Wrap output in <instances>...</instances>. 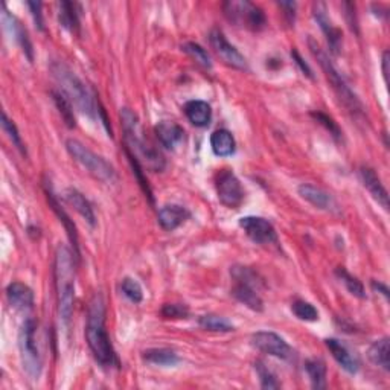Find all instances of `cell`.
I'll return each mask as SVG.
<instances>
[{"instance_id": "30", "label": "cell", "mask_w": 390, "mask_h": 390, "mask_svg": "<svg viewBox=\"0 0 390 390\" xmlns=\"http://www.w3.org/2000/svg\"><path fill=\"white\" fill-rule=\"evenodd\" d=\"M200 327L204 328L206 331H213V333H230L234 331V325L224 317L213 316V314H207V316H202L198 319Z\"/></svg>"}, {"instance_id": "14", "label": "cell", "mask_w": 390, "mask_h": 390, "mask_svg": "<svg viewBox=\"0 0 390 390\" xmlns=\"http://www.w3.org/2000/svg\"><path fill=\"white\" fill-rule=\"evenodd\" d=\"M2 22L5 24V28L8 29V32H10V34L14 37L15 43L22 47L23 54L28 57V60L29 61L34 60V49H32V43L28 36V31L24 29V27L20 23V20L15 17V15L10 14V11L6 10L5 5H3V13H2Z\"/></svg>"}, {"instance_id": "23", "label": "cell", "mask_w": 390, "mask_h": 390, "mask_svg": "<svg viewBox=\"0 0 390 390\" xmlns=\"http://www.w3.org/2000/svg\"><path fill=\"white\" fill-rule=\"evenodd\" d=\"M64 200H66V203L70 204L73 209L77 211L81 215V217L90 224V226L95 227L96 217H95L93 207H92V204H90V202L87 200V198L80 193L78 189H73V188L66 189Z\"/></svg>"}, {"instance_id": "19", "label": "cell", "mask_w": 390, "mask_h": 390, "mask_svg": "<svg viewBox=\"0 0 390 390\" xmlns=\"http://www.w3.org/2000/svg\"><path fill=\"white\" fill-rule=\"evenodd\" d=\"M232 296H234L239 303L246 305L252 311L261 313L264 311V301L260 294V288L246 282H235V287L232 288Z\"/></svg>"}, {"instance_id": "45", "label": "cell", "mask_w": 390, "mask_h": 390, "mask_svg": "<svg viewBox=\"0 0 390 390\" xmlns=\"http://www.w3.org/2000/svg\"><path fill=\"white\" fill-rule=\"evenodd\" d=\"M372 288L375 290V292L383 294L386 299H389V288L384 284H381V282H377V280H372Z\"/></svg>"}, {"instance_id": "37", "label": "cell", "mask_w": 390, "mask_h": 390, "mask_svg": "<svg viewBox=\"0 0 390 390\" xmlns=\"http://www.w3.org/2000/svg\"><path fill=\"white\" fill-rule=\"evenodd\" d=\"M255 369H256V373H258V377H260L262 389H279L280 387V383L276 380L275 373H273L267 366H265L262 361H256Z\"/></svg>"}, {"instance_id": "2", "label": "cell", "mask_w": 390, "mask_h": 390, "mask_svg": "<svg viewBox=\"0 0 390 390\" xmlns=\"http://www.w3.org/2000/svg\"><path fill=\"white\" fill-rule=\"evenodd\" d=\"M121 122L123 128V142H126V153L131 154L135 159L153 172H162L167 167L165 157L159 149H156L144 136V130L140 127L136 113L130 109L121 110Z\"/></svg>"}, {"instance_id": "33", "label": "cell", "mask_w": 390, "mask_h": 390, "mask_svg": "<svg viewBox=\"0 0 390 390\" xmlns=\"http://www.w3.org/2000/svg\"><path fill=\"white\" fill-rule=\"evenodd\" d=\"M181 49H183V52L188 54L193 60L197 63V64H200L202 68L204 69H212V61H211V57L209 54H207L206 49H203L200 45H197V43H193V41H189V43H185L183 46H181Z\"/></svg>"}, {"instance_id": "8", "label": "cell", "mask_w": 390, "mask_h": 390, "mask_svg": "<svg viewBox=\"0 0 390 390\" xmlns=\"http://www.w3.org/2000/svg\"><path fill=\"white\" fill-rule=\"evenodd\" d=\"M223 11L229 22L248 31L258 32L267 27V17H265L264 11L260 6L247 2V0H229V2H224Z\"/></svg>"}, {"instance_id": "5", "label": "cell", "mask_w": 390, "mask_h": 390, "mask_svg": "<svg viewBox=\"0 0 390 390\" xmlns=\"http://www.w3.org/2000/svg\"><path fill=\"white\" fill-rule=\"evenodd\" d=\"M308 46H310V51H311L313 57L316 58L322 70L325 72L327 78L331 82V86H333L334 92L337 93L340 101L343 103V105L354 116H363L364 109H363L361 101L359 99V96L354 93V90L350 87V84H347L343 75L338 72V69L336 68L334 63L331 61V58L328 57V54L323 51L322 46L313 37L308 38Z\"/></svg>"}, {"instance_id": "42", "label": "cell", "mask_w": 390, "mask_h": 390, "mask_svg": "<svg viewBox=\"0 0 390 390\" xmlns=\"http://www.w3.org/2000/svg\"><path fill=\"white\" fill-rule=\"evenodd\" d=\"M296 2H279V8L284 10V15L288 24H293L296 20Z\"/></svg>"}, {"instance_id": "29", "label": "cell", "mask_w": 390, "mask_h": 390, "mask_svg": "<svg viewBox=\"0 0 390 390\" xmlns=\"http://www.w3.org/2000/svg\"><path fill=\"white\" fill-rule=\"evenodd\" d=\"M368 357L369 360L375 364V366L381 368L383 370H389L390 369V361H389V338L383 337L373 342L372 346L369 347L368 351Z\"/></svg>"}, {"instance_id": "35", "label": "cell", "mask_w": 390, "mask_h": 390, "mask_svg": "<svg viewBox=\"0 0 390 390\" xmlns=\"http://www.w3.org/2000/svg\"><path fill=\"white\" fill-rule=\"evenodd\" d=\"M2 127H3V131L8 135V137H10L13 145L17 148L23 156H27V148H24V145H23V140H22V136L19 135V130H17V127H15V123L8 118L6 113H2Z\"/></svg>"}, {"instance_id": "31", "label": "cell", "mask_w": 390, "mask_h": 390, "mask_svg": "<svg viewBox=\"0 0 390 390\" xmlns=\"http://www.w3.org/2000/svg\"><path fill=\"white\" fill-rule=\"evenodd\" d=\"M52 98H54L57 109H58V112H60L66 126H68L69 128H73L75 127V114H73V105L70 104L69 99L66 98L61 92H57V90H54L52 92Z\"/></svg>"}, {"instance_id": "39", "label": "cell", "mask_w": 390, "mask_h": 390, "mask_svg": "<svg viewBox=\"0 0 390 390\" xmlns=\"http://www.w3.org/2000/svg\"><path fill=\"white\" fill-rule=\"evenodd\" d=\"M160 313L165 319H188L189 308L181 303H167Z\"/></svg>"}, {"instance_id": "11", "label": "cell", "mask_w": 390, "mask_h": 390, "mask_svg": "<svg viewBox=\"0 0 390 390\" xmlns=\"http://www.w3.org/2000/svg\"><path fill=\"white\" fill-rule=\"evenodd\" d=\"M239 226L246 232V235L253 243L261 246H278L279 238L273 224L262 217H243L239 220Z\"/></svg>"}, {"instance_id": "10", "label": "cell", "mask_w": 390, "mask_h": 390, "mask_svg": "<svg viewBox=\"0 0 390 390\" xmlns=\"http://www.w3.org/2000/svg\"><path fill=\"white\" fill-rule=\"evenodd\" d=\"M252 345L258 351L276 357L280 360H292L294 357L292 346L276 333H271V331H258V333H255L252 336Z\"/></svg>"}, {"instance_id": "7", "label": "cell", "mask_w": 390, "mask_h": 390, "mask_svg": "<svg viewBox=\"0 0 390 390\" xmlns=\"http://www.w3.org/2000/svg\"><path fill=\"white\" fill-rule=\"evenodd\" d=\"M36 320L28 319L23 322L19 333L20 360L24 372H27L32 380H38V377L41 375V369H43V361H41V355L36 340Z\"/></svg>"}, {"instance_id": "32", "label": "cell", "mask_w": 390, "mask_h": 390, "mask_svg": "<svg viewBox=\"0 0 390 390\" xmlns=\"http://www.w3.org/2000/svg\"><path fill=\"white\" fill-rule=\"evenodd\" d=\"M336 275H337V278L343 282L345 284V287H346V290L347 292H350L352 296H355V297H359V299H364L366 297V292H364V287H363V284L361 282L357 279V278H354L351 273H347L343 267H338L337 270H336Z\"/></svg>"}, {"instance_id": "20", "label": "cell", "mask_w": 390, "mask_h": 390, "mask_svg": "<svg viewBox=\"0 0 390 390\" xmlns=\"http://www.w3.org/2000/svg\"><path fill=\"white\" fill-rule=\"evenodd\" d=\"M6 297L8 302L15 310H31L34 306V292L23 282H11L6 287Z\"/></svg>"}, {"instance_id": "38", "label": "cell", "mask_w": 390, "mask_h": 390, "mask_svg": "<svg viewBox=\"0 0 390 390\" xmlns=\"http://www.w3.org/2000/svg\"><path fill=\"white\" fill-rule=\"evenodd\" d=\"M127 154V157H128V162H130V165H131V168H133V174H135L136 176V179H137V181H139V185H140V188H142V190L145 193V195L149 198V202L151 203H154V197H153V190H151V188H149V185H148V180H147V177L144 176V168H142V165H140L135 157H133L131 154H128V153H126Z\"/></svg>"}, {"instance_id": "15", "label": "cell", "mask_w": 390, "mask_h": 390, "mask_svg": "<svg viewBox=\"0 0 390 390\" xmlns=\"http://www.w3.org/2000/svg\"><path fill=\"white\" fill-rule=\"evenodd\" d=\"M45 193H46V197H47L49 206H51V209L55 212V215L58 217V220H60V223H63V226H64L66 232H68V237H69L70 243H72V246H73V256H75V258H77V260H80V243H78L77 226H75L69 215L66 213V211L63 209L61 204L58 203V200H57L55 195H54V193H52L51 186L47 188V185H46V186H45Z\"/></svg>"}, {"instance_id": "24", "label": "cell", "mask_w": 390, "mask_h": 390, "mask_svg": "<svg viewBox=\"0 0 390 390\" xmlns=\"http://www.w3.org/2000/svg\"><path fill=\"white\" fill-rule=\"evenodd\" d=\"M185 114L189 122L195 127H207L212 119V109L206 101L194 99L185 104Z\"/></svg>"}, {"instance_id": "41", "label": "cell", "mask_w": 390, "mask_h": 390, "mask_svg": "<svg viewBox=\"0 0 390 390\" xmlns=\"http://www.w3.org/2000/svg\"><path fill=\"white\" fill-rule=\"evenodd\" d=\"M27 5H28V8L31 10L32 17H34L36 27H37L40 31H45L43 14H41V8H43V3H41V2H28Z\"/></svg>"}, {"instance_id": "3", "label": "cell", "mask_w": 390, "mask_h": 390, "mask_svg": "<svg viewBox=\"0 0 390 390\" xmlns=\"http://www.w3.org/2000/svg\"><path fill=\"white\" fill-rule=\"evenodd\" d=\"M49 69H51L52 77L60 87V92L69 99L72 105L77 107L82 114L90 119H101L104 109L95 101L87 86L68 64H64L63 61H52Z\"/></svg>"}, {"instance_id": "21", "label": "cell", "mask_w": 390, "mask_h": 390, "mask_svg": "<svg viewBox=\"0 0 390 390\" xmlns=\"http://www.w3.org/2000/svg\"><path fill=\"white\" fill-rule=\"evenodd\" d=\"M297 193L301 195L303 200L308 202L310 204H313L314 207L322 211H329L331 207L334 206V200L327 190H323L319 186H314L311 183H302L299 185Z\"/></svg>"}, {"instance_id": "6", "label": "cell", "mask_w": 390, "mask_h": 390, "mask_svg": "<svg viewBox=\"0 0 390 390\" xmlns=\"http://www.w3.org/2000/svg\"><path fill=\"white\" fill-rule=\"evenodd\" d=\"M66 149L70 154L72 159L81 165L90 176H93L96 180H101L104 183H114L118 180V172L107 162L104 157L93 153L92 149L87 148L84 144H81L77 139L66 140Z\"/></svg>"}, {"instance_id": "40", "label": "cell", "mask_w": 390, "mask_h": 390, "mask_svg": "<svg viewBox=\"0 0 390 390\" xmlns=\"http://www.w3.org/2000/svg\"><path fill=\"white\" fill-rule=\"evenodd\" d=\"M311 116H313V118L316 119L319 123H322V126L329 131V135H333L337 140H338L340 137H342V130L338 128V126L334 122V119H333V118H329L328 114L322 113V112H313Z\"/></svg>"}, {"instance_id": "27", "label": "cell", "mask_w": 390, "mask_h": 390, "mask_svg": "<svg viewBox=\"0 0 390 390\" xmlns=\"http://www.w3.org/2000/svg\"><path fill=\"white\" fill-rule=\"evenodd\" d=\"M142 357H144L145 361L151 363V364H157V366L172 368V366H176V364L180 363V357L171 350H165V347H154V350H147Z\"/></svg>"}, {"instance_id": "12", "label": "cell", "mask_w": 390, "mask_h": 390, "mask_svg": "<svg viewBox=\"0 0 390 390\" xmlns=\"http://www.w3.org/2000/svg\"><path fill=\"white\" fill-rule=\"evenodd\" d=\"M209 43L221 60L227 66L238 70H247V60L238 49L230 45L220 29H212L209 34Z\"/></svg>"}, {"instance_id": "44", "label": "cell", "mask_w": 390, "mask_h": 390, "mask_svg": "<svg viewBox=\"0 0 390 390\" xmlns=\"http://www.w3.org/2000/svg\"><path fill=\"white\" fill-rule=\"evenodd\" d=\"M346 8V17L347 23H350V28L357 32V17H355V6L352 3H345Z\"/></svg>"}, {"instance_id": "36", "label": "cell", "mask_w": 390, "mask_h": 390, "mask_svg": "<svg viewBox=\"0 0 390 390\" xmlns=\"http://www.w3.org/2000/svg\"><path fill=\"white\" fill-rule=\"evenodd\" d=\"M121 290H122V293L126 294V297H128L133 303H140L144 301L142 287H140L139 282L135 279H131V278L122 279Z\"/></svg>"}, {"instance_id": "25", "label": "cell", "mask_w": 390, "mask_h": 390, "mask_svg": "<svg viewBox=\"0 0 390 390\" xmlns=\"http://www.w3.org/2000/svg\"><path fill=\"white\" fill-rule=\"evenodd\" d=\"M58 20L70 34H80V5L72 2L58 3Z\"/></svg>"}, {"instance_id": "1", "label": "cell", "mask_w": 390, "mask_h": 390, "mask_svg": "<svg viewBox=\"0 0 390 390\" xmlns=\"http://www.w3.org/2000/svg\"><path fill=\"white\" fill-rule=\"evenodd\" d=\"M86 338L90 351L101 366H118V357L105 328V302L103 294L96 293L89 303Z\"/></svg>"}, {"instance_id": "9", "label": "cell", "mask_w": 390, "mask_h": 390, "mask_svg": "<svg viewBox=\"0 0 390 390\" xmlns=\"http://www.w3.org/2000/svg\"><path fill=\"white\" fill-rule=\"evenodd\" d=\"M215 186H217V195L221 204L230 207V209H237L243 203L244 189L241 186V181L230 170H223L218 172Z\"/></svg>"}, {"instance_id": "4", "label": "cell", "mask_w": 390, "mask_h": 390, "mask_svg": "<svg viewBox=\"0 0 390 390\" xmlns=\"http://www.w3.org/2000/svg\"><path fill=\"white\" fill-rule=\"evenodd\" d=\"M73 253L64 244L57 247L54 260V279L58 314L64 325H69L75 301V262Z\"/></svg>"}, {"instance_id": "46", "label": "cell", "mask_w": 390, "mask_h": 390, "mask_svg": "<svg viewBox=\"0 0 390 390\" xmlns=\"http://www.w3.org/2000/svg\"><path fill=\"white\" fill-rule=\"evenodd\" d=\"M387 66H389V51H386L383 54V75H384V81L389 82V69H387Z\"/></svg>"}, {"instance_id": "28", "label": "cell", "mask_w": 390, "mask_h": 390, "mask_svg": "<svg viewBox=\"0 0 390 390\" xmlns=\"http://www.w3.org/2000/svg\"><path fill=\"white\" fill-rule=\"evenodd\" d=\"M305 370L311 380L313 389L322 390L327 387V364L320 359H311L305 361Z\"/></svg>"}, {"instance_id": "17", "label": "cell", "mask_w": 390, "mask_h": 390, "mask_svg": "<svg viewBox=\"0 0 390 390\" xmlns=\"http://www.w3.org/2000/svg\"><path fill=\"white\" fill-rule=\"evenodd\" d=\"M189 217L190 213L186 207L180 204H165L159 209V213H157V221H159L163 230L172 232L180 227Z\"/></svg>"}, {"instance_id": "26", "label": "cell", "mask_w": 390, "mask_h": 390, "mask_svg": "<svg viewBox=\"0 0 390 390\" xmlns=\"http://www.w3.org/2000/svg\"><path fill=\"white\" fill-rule=\"evenodd\" d=\"M211 147L212 151L218 157H229L235 153L237 142L234 135L229 130H217L211 136Z\"/></svg>"}, {"instance_id": "22", "label": "cell", "mask_w": 390, "mask_h": 390, "mask_svg": "<svg viewBox=\"0 0 390 390\" xmlns=\"http://www.w3.org/2000/svg\"><path fill=\"white\" fill-rule=\"evenodd\" d=\"M157 139L167 149H176L185 139V130L181 128L176 122L163 121L156 127Z\"/></svg>"}, {"instance_id": "16", "label": "cell", "mask_w": 390, "mask_h": 390, "mask_svg": "<svg viewBox=\"0 0 390 390\" xmlns=\"http://www.w3.org/2000/svg\"><path fill=\"white\" fill-rule=\"evenodd\" d=\"M359 176H360L363 186L369 190V194L373 197V200H375L381 207H383L384 211H389L387 190H386L384 185L381 183V180L377 176V172L369 167H361L360 171H359Z\"/></svg>"}, {"instance_id": "34", "label": "cell", "mask_w": 390, "mask_h": 390, "mask_svg": "<svg viewBox=\"0 0 390 390\" xmlns=\"http://www.w3.org/2000/svg\"><path fill=\"white\" fill-rule=\"evenodd\" d=\"M292 311L299 320H305V322L319 320V311L316 310V306L311 305L310 302L301 301V299H297V301L293 302Z\"/></svg>"}, {"instance_id": "18", "label": "cell", "mask_w": 390, "mask_h": 390, "mask_svg": "<svg viewBox=\"0 0 390 390\" xmlns=\"http://www.w3.org/2000/svg\"><path fill=\"white\" fill-rule=\"evenodd\" d=\"M325 345L329 350L331 355L334 357V360L342 366L347 373H357L360 369V361L357 357L347 350V346H345L340 340L337 338H327Z\"/></svg>"}, {"instance_id": "13", "label": "cell", "mask_w": 390, "mask_h": 390, "mask_svg": "<svg viewBox=\"0 0 390 390\" xmlns=\"http://www.w3.org/2000/svg\"><path fill=\"white\" fill-rule=\"evenodd\" d=\"M313 15L314 20L319 23L323 34H325L329 49L333 54H338L340 47H342V31L334 27L333 20L328 15V8L325 3L316 2L313 5Z\"/></svg>"}, {"instance_id": "43", "label": "cell", "mask_w": 390, "mask_h": 390, "mask_svg": "<svg viewBox=\"0 0 390 390\" xmlns=\"http://www.w3.org/2000/svg\"><path fill=\"white\" fill-rule=\"evenodd\" d=\"M292 57L294 58V61H296V64L299 66V68H301V70L303 72V75H306V77L308 78H311V80H314V75H313V70L310 69V66L306 64L305 61H303V58L299 55V52L297 51H292Z\"/></svg>"}]
</instances>
